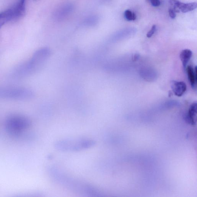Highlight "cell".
Listing matches in <instances>:
<instances>
[{
    "label": "cell",
    "mask_w": 197,
    "mask_h": 197,
    "mask_svg": "<svg viewBox=\"0 0 197 197\" xmlns=\"http://www.w3.org/2000/svg\"><path fill=\"white\" fill-rule=\"evenodd\" d=\"M169 2H170L171 6H173V9L178 8L179 9V6L181 3L180 2L178 1V0H170Z\"/></svg>",
    "instance_id": "cell-16"
},
{
    "label": "cell",
    "mask_w": 197,
    "mask_h": 197,
    "mask_svg": "<svg viewBox=\"0 0 197 197\" xmlns=\"http://www.w3.org/2000/svg\"><path fill=\"white\" fill-rule=\"evenodd\" d=\"M170 87L174 93L178 97L182 96L187 89V85L183 81L172 80Z\"/></svg>",
    "instance_id": "cell-6"
},
{
    "label": "cell",
    "mask_w": 197,
    "mask_h": 197,
    "mask_svg": "<svg viewBox=\"0 0 197 197\" xmlns=\"http://www.w3.org/2000/svg\"><path fill=\"white\" fill-rule=\"evenodd\" d=\"M187 71L188 80L192 87L195 88L197 81V71L196 66L195 68L191 66H187Z\"/></svg>",
    "instance_id": "cell-9"
},
{
    "label": "cell",
    "mask_w": 197,
    "mask_h": 197,
    "mask_svg": "<svg viewBox=\"0 0 197 197\" xmlns=\"http://www.w3.org/2000/svg\"><path fill=\"white\" fill-rule=\"evenodd\" d=\"M31 122L28 118L21 115L9 116L5 123L6 132L11 136L18 137L30 128Z\"/></svg>",
    "instance_id": "cell-4"
},
{
    "label": "cell",
    "mask_w": 197,
    "mask_h": 197,
    "mask_svg": "<svg viewBox=\"0 0 197 197\" xmlns=\"http://www.w3.org/2000/svg\"><path fill=\"white\" fill-rule=\"evenodd\" d=\"M49 173L57 183L76 193L92 197L100 196L102 194L101 191L95 186L68 176L57 168L51 167Z\"/></svg>",
    "instance_id": "cell-1"
},
{
    "label": "cell",
    "mask_w": 197,
    "mask_h": 197,
    "mask_svg": "<svg viewBox=\"0 0 197 197\" xmlns=\"http://www.w3.org/2000/svg\"><path fill=\"white\" fill-rule=\"evenodd\" d=\"M12 20V12L11 9L0 13V28L7 22Z\"/></svg>",
    "instance_id": "cell-11"
},
{
    "label": "cell",
    "mask_w": 197,
    "mask_h": 197,
    "mask_svg": "<svg viewBox=\"0 0 197 197\" xmlns=\"http://www.w3.org/2000/svg\"><path fill=\"white\" fill-rule=\"evenodd\" d=\"M193 55V52L190 49H185L181 51L180 54V58L184 68L187 67V64Z\"/></svg>",
    "instance_id": "cell-10"
},
{
    "label": "cell",
    "mask_w": 197,
    "mask_h": 197,
    "mask_svg": "<svg viewBox=\"0 0 197 197\" xmlns=\"http://www.w3.org/2000/svg\"><path fill=\"white\" fill-rule=\"evenodd\" d=\"M151 2L152 5L154 7H158L161 4L160 1L159 0H147Z\"/></svg>",
    "instance_id": "cell-18"
},
{
    "label": "cell",
    "mask_w": 197,
    "mask_h": 197,
    "mask_svg": "<svg viewBox=\"0 0 197 197\" xmlns=\"http://www.w3.org/2000/svg\"><path fill=\"white\" fill-rule=\"evenodd\" d=\"M156 26L155 25H154L152 26L151 29H150V31L147 33L146 35L147 37H148V38H151L154 34L155 32H156Z\"/></svg>",
    "instance_id": "cell-17"
},
{
    "label": "cell",
    "mask_w": 197,
    "mask_h": 197,
    "mask_svg": "<svg viewBox=\"0 0 197 197\" xmlns=\"http://www.w3.org/2000/svg\"><path fill=\"white\" fill-rule=\"evenodd\" d=\"M197 7V4L196 2L184 3L181 2L179 6L180 10L183 13H187V12L191 11L196 9Z\"/></svg>",
    "instance_id": "cell-12"
},
{
    "label": "cell",
    "mask_w": 197,
    "mask_h": 197,
    "mask_svg": "<svg viewBox=\"0 0 197 197\" xmlns=\"http://www.w3.org/2000/svg\"><path fill=\"white\" fill-rule=\"evenodd\" d=\"M133 13L131 10H127L125 12V16L127 21H133Z\"/></svg>",
    "instance_id": "cell-15"
},
{
    "label": "cell",
    "mask_w": 197,
    "mask_h": 197,
    "mask_svg": "<svg viewBox=\"0 0 197 197\" xmlns=\"http://www.w3.org/2000/svg\"><path fill=\"white\" fill-rule=\"evenodd\" d=\"M169 13L170 18H176V14L173 9L170 8L169 9Z\"/></svg>",
    "instance_id": "cell-19"
},
{
    "label": "cell",
    "mask_w": 197,
    "mask_h": 197,
    "mask_svg": "<svg viewBox=\"0 0 197 197\" xmlns=\"http://www.w3.org/2000/svg\"><path fill=\"white\" fill-rule=\"evenodd\" d=\"M51 54L48 47H42L37 50L28 61L19 65L14 71L15 76H27L38 72L44 66Z\"/></svg>",
    "instance_id": "cell-2"
},
{
    "label": "cell",
    "mask_w": 197,
    "mask_h": 197,
    "mask_svg": "<svg viewBox=\"0 0 197 197\" xmlns=\"http://www.w3.org/2000/svg\"><path fill=\"white\" fill-rule=\"evenodd\" d=\"M98 18L97 17H92L86 20V23L88 25H94V24H96Z\"/></svg>",
    "instance_id": "cell-14"
},
{
    "label": "cell",
    "mask_w": 197,
    "mask_h": 197,
    "mask_svg": "<svg viewBox=\"0 0 197 197\" xmlns=\"http://www.w3.org/2000/svg\"><path fill=\"white\" fill-rule=\"evenodd\" d=\"M197 114V103L194 102L190 105L188 114L187 116V121L192 125H196Z\"/></svg>",
    "instance_id": "cell-8"
},
{
    "label": "cell",
    "mask_w": 197,
    "mask_h": 197,
    "mask_svg": "<svg viewBox=\"0 0 197 197\" xmlns=\"http://www.w3.org/2000/svg\"><path fill=\"white\" fill-rule=\"evenodd\" d=\"M34 93L28 88L6 87L0 88V98L14 100H28L33 98Z\"/></svg>",
    "instance_id": "cell-5"
},
{
    "label": "cell",
    "mask_w": 197,
    "mask_h": 197,
    "mask_svg": "<svg viewBox=\"0 0 197 197\" xmlns=\"http://www.w3.org/2000/svg\"><path fill=\"white\" fill-rule=\"evenodd\" d=\"M96 144L93 139L88 138H72L57 141L54 147L60 151L75 152L92 148Z\"/></svg>",
    "instance_id": "cell-3"
},
{
    "label": "cell",
    "mask_w": 197,
    "mask_h": 197,
    "mask_svg": "<svg viewBox=\"0 0 197 197\" xmlns=\"http://www.w3.org/2000/svg\"><path fill=\"white\" fill-rule=\"evenodd\" d=\"M11 9L12 20L18 19L24 16L26 12V0H19L16 6Z\"/></svg>",
    "instance_id": "cell-7"
},
{
    "label": "cell",
    "mask_w": 197,
    "mask_h": 197,
    "mask_svg": "<svg viewBox=\"0 0 197 197\" xmlns=\"http://www.w3.org/2000/svg\"><path fill=\"white\" fill-rule=\"evenodd\" d=\"M136 14L133 12V20H134L136 19Z\"/></svg>",
    "instance_id": "cell-20"
},
{
    "label": "cell",
    "mask_w": 197,
    "mask_h": 197,
    "mask_svg": "<svg viewBox=\"0 0 197 197\" xmlns=\"http://www.w3.org/2000/svg\"><path fill=\"white\" fill-rule=\"evenodd\" d=\"M73 9V6L70 4L65 5L64 6H63V7L60 9L57 14H58V15L57 16L59 17H64L66 16V15L70 13L72 11Z\"/></svg>",
    "instance_id": "cell-13"
}]
</instances>
